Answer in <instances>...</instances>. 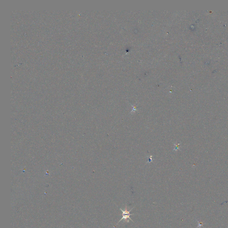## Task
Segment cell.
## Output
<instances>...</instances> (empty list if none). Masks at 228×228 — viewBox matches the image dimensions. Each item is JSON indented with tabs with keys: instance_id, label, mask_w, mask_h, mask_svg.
Masks as SVG:
<instances>
[{
	"instance_id": "6da1fadb",
	"label": "cell",
	"mask_w": 228,
	"mask_h": 228,
	"mask_svg": "<svg viewBox=\"0 0 228 228\" xmlns=\"http://www.w3.org/2000/svg\"><path fill=\"white\" fill-rule=\"evenodd\" d=\"M133 208H131V210H129V211L127 210V206H126L124 210H123V209H122L121 208H120V210H121V211L122 212V217L121 219L120 220V221L118 222L117 225L118 224L120 221H121L123 220H124L125 221H126L127 220V223L129 222V220H127L128 219H129L130 220H131V221L134 222L130 218V216L134 215V214H130L131 211H132V209Z\"/></svg>"
}]
</instances>
